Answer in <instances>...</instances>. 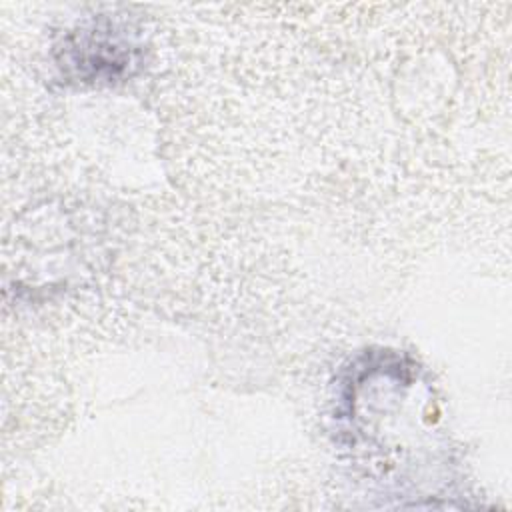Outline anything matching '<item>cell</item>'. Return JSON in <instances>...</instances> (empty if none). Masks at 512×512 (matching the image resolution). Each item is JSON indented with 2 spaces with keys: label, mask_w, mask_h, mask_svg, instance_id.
I'll return each mask as SVG.
<instances>
[{
  "label": "cell",
  "mask_w": 512,
  "mask_h": 512,
  "mask_svg": "<svg viewBox=\"0 0 512 512\" xmlns=\"http://www.w3.org/2000/svg\"><path fill=\"white\" fill-rule=\"evenodd\" d=\"M124 32V28L110 20H96L66 38V60L80 68V74L86 78H116L134 62L136 54Z\"/></svg>",
  "instance_id": "6da1fadb"
}]
</instances>
